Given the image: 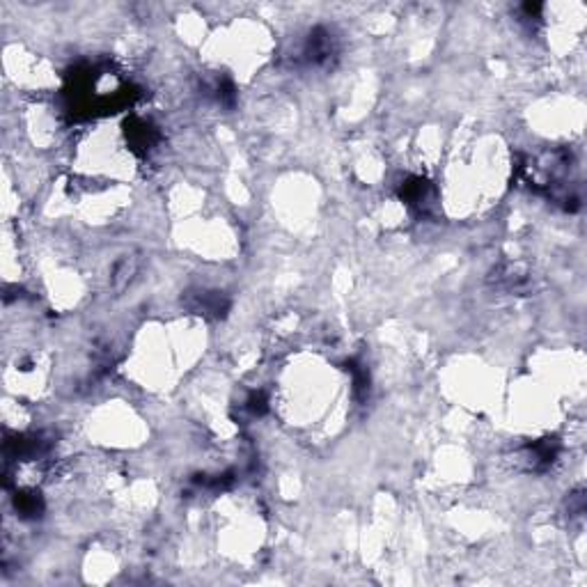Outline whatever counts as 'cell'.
Instances as JSON below:
<instances>
[{
  "instance_id": "cell-1",
  "label": "cell",
  "mask_w": 587,
  "mask_h": 587,
  "mask_svg": "<svg viewBox=\"0 0 587 587\" xmlns=\"http://www.w3.org/2000/svg\"><path fill=\"white\" fill-rule=\"evenodd\" d=\"M135 266H138V262H135L133 255H126V257L119 260L115 264V271H112V287H115L117 291H122L133 278Z\"/></svg>"
}]
</instances>
